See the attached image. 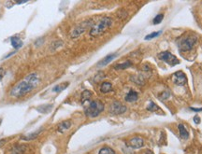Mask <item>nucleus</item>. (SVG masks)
<instances>
[{"instance_id": "b1692460", "label": "nucleus", "mask_w": 202, "mask_h": 154, "mask_svg": "<svg viewBox=\"0 0 202 154\" xmlns=\"http://www.w3.org/2000/svg\"><path fill=\"white\" fill-rule=\"evenodd\" d=\"M52 105H42V107H39V108H38V110L39 111V112H49L52 109Z\"/></svg>"}, {"instance_id": "aec40b11", "label": "nucleus", "mask_w": 202, "mask_h": 154, "mask_svg": "<svg viewBox=\"0 0 202 154\" xmlns=\"http://www.w3.org/2000/svg\"><path fill=\"white\" fill-rule=\"evenodd\" d=\"M92 96V92L90 91H84L82 94V102L85 103L86 101H89V99L91 98Z\"/></svg>"}, {"instance_id": "f8f14e48", "label": "nucleus", "mask_w": 202, "mask_h": 154, "mask_svg": "<svg viewBox=\"0 0 202 154\" xmlns=\"http://www.w3.org/2000/svg\"><path fill=\"white\" fill-rule=\"evenodd\" d=\"M42 130H43L42 128H40V129H38V131L34 132V133L28 134V135H22V136H21V139L25 140V141H29V140H33V139H35L36 137H38V136L39 135V134L42 132Z\"/></svg>"}, {"instance_id": "2f4dec72", "label": "nucleus", "mask_w": 202, "mask_h": 154, "mask_svg": "<svg viewBox=\"0 0 202 154\" xmlns=\"http://www.w3.org/2000/svg\"><path fill=\"white\" fill-rule=\"evenodd\" d=\"M15 52H16V51H13V52H11V53H10V54H8V55H7V56L5 57V58H8V57H10V56H11L12 54H14V53H15Z\"/></svg>"}, {"instance_id": "c85d7f7f", "label": "nucleus", "mask_w": 202, "mask_h": 154, "mask_svg": "<svg viewBox=\"0 0 202 154\" xmlns=\"http://www.w3.org/2000/svg\"><path fill=\"white\" fill-rule=\"evenodd\" d=\"M194 121H195L196 124H199V123H200V118L199 116H196L194 118Z\"/></svg>"}, {"instance_id": "39448f33", "label": "nucleus", "mask_w": 202, "mask_h": 154, "mask_svg": "<svg viewBox=\"0 0 202 154\" xmlns=\"http://www.w3.org/2000/svg\"><path fill=\"white\" fill-rule=\"evenodd\" d=\"M158 58L160 60L166 62V63L168 64L169 65H172V67L175 65H178L180 63L179 60L176 58V56H174L173 54H171L169 51L160 52V53L158 54Z\"/></svg>"}, {"instance_id": "cd10ccee", "label": "nucleus", "mask_w": 202, "mask_h": 154, "mask_svg": "<svg viewBox=\"0 0 202 154\" xmlns=\"http://www.w3.org/2000/svg\"><path fill=\"white\" fill-rule=\"evenodd\" d=\"M4 75H5V71H4V69L2 67H0V80H2Z\"/></svg>"}, {"instance_id": "473e14b6", "label": "nucleus", "mask_w": 202, "mask_h": 154, "mask_svg": "<svg viewBox=\"0 0 202 154\" xmlns=\"http://www.w3.org/2000/svg\"><path fill=\"white\" fill-rule=\"evenodd\" d=\"M5 141H6V140H0V147H1L2 145L5 143Z\"/></svg>"}, {"instance_id": "9d476101", "label": "nucleus", "mask_w": 202, "mask_h": 154, "mask_svg": "<svg viewBox=\"0 0 202 154\" xmlns=\"http://www.w3.org/2000/svg\"><path fill=\"white\" fill-rule=\"evenodd\" d=\"M25 80L27 81H29L30 83H32L35 87H37L38 85L39 81H40V78H39L38 75L37 73H32V74L28 75V76H26Z\"/></svg>"}, {"instance_id": "6ab92c4d", "label": "nucleus", "mask_w": 202, "mask_h": 154, "mask_svg": "<svg viewBox=\"0 0 202 154\" xmlns=\"http://www.w3.org/2000/svg\"><path fill=\"white\" fill-rule=\"evenodd\" d=\"M69 85L68 82H65V83H61V84L55 86V88L52 89V92H62L63 90H65L66 88Z\"/></svg>"}, {"instance_id": "6e6552de", "label": "nucleus", "mask_w": 202, "mask_h": 154, "mask_svg": "<svg viewBox=\"0 0 202 154\" xmlns=\"http://www.w3.org/2000/svg\"><path fill=\"white\" fill-rule=\"evenodd\" d=\"M110 111L112 114H123L127 111V107L124 105H122L120 102H113L110 105Z\"/></svg>"}, {"instance_id": "412c9836", "label": "nucleus", "mask_w": 202, "mask_h": 154, "mask_svg": "<svg viewBox=\"0 0 202 154\" xmlns=\"http://www.w3.org/2000/svg\"><path fill=\"white\" fill-rule=\"evenodd\" d=\"M98 154H115V152L110 147H103L102 148H100Z\"/></svg>"}, {"instance_id": "9b49d317", "label": "nucleus", "mask_w": 202, "mask_h": 154, "mask_svg": "<svg viewBox=\"0 0 202 154\" xmlns=\"http://www.w3.org/2000/svg\"><path fill=\"white\" fill-rule=\"evenodd\" d=\"M116 56H117V54H116V53H111V54L107 55L104 59H102L100 62H98L97 67H105V65H107L108 64H110Z\"/></svg>"}, {"instance_id": "1a4fd4ad", "label": "nucleus", "mask_w": 202, "mask_h": 154, "mask_svg": "<svg viewBox=\"0 0 202 154\" xmlns=\"http://www.w3.org/2000/svg\"><path fill=\"white\" fill-rule=\"evenodd\" d=\"M143 145H144V141L141 137H138V136L131 138L127 142V146L132 148H140L143 147Z\"/></svg>"}, {"instance_id": "c756f323", "label": "nucleus", "mask_w": 202, "mask_h": 154, "mask_svg": "<svg viewBox=\"0 0 202 154\" xmlns=\"http://www.w3.org/2000/svg\"><path fill=\"white\" fill-rule=\"evenodd\" d=\"M190 109H191V110H193V111H195V112H199V111H202V108H190Z\"/></svg>"}, {"instance_id": "a878e982", "label": "nucleus", "mask_w": 202, "mask_h": 154, "mask_svg": "<svg viewBox=\"0 0 202 154\" xmlns=\"http://www.w3.org/2000/svg\"><path fill=\"white\" fill-rule=\"evenodd\" d=\"M147 109L149 111H154V110H158L159 108L157 107V105L154 103V102H150L149 103V105L147 107Z\"/></svg>"}, {"instance_id": "a211bd4d", "label": "nucleus", "mask_w": 202, "mask_h": 154, "mask_svg": "<svg viewBox=\"0 0 202 154\" xmlns=\"http://www.w3.org/2000/svg\"><path fill=\"white\" fill-rule=\"evenodd\" d=\"M132 65V63L130 61H127V62H124V63L123 64H118V65H116L114 68L115 69H125V68H128L130 67Z\"/></svg>"}, {"instance_id": "bb28decb", "label": "nucleus", "mask_w": 202, "mask_h": 154, "mask_svg": "<svg viewBox=\"0 0 202 154\" xmlns=\"http://www.w3.org/2000/svg\"><path fill=\"white\" fill-rule=\"evenodd\" d=\"M168 96H169V94H168V92H163L162 94H161L159 95V98H160L161 100H164V99H167V98L168 97Z\"/></svg>"}, {"instance_id": "72a5a7b5", "label": "nucleus", "mask_w": 202, "mask_h": 154, "mask_svg": "<svg viewBox=\"0 0 202 154\" xmlns=\"http://www.w3.org/2000/svg\"><path fill=\"white\" fill-rule=\"evenodd\" d=\"M146 154H154V153H152V151H148L146 152Z\"/></svg>"}, {"instance_id": "f257e3e1", "label": "nucleus", "mask_w": 202, "mask_h": 154, "mask_svg": "<svg viewBox=\"0 0 202 154\" xmlns=\"http://www.w3.org/2000/svg\"><path fill=\"white\" fill-rule=\"evenodd\" d=\"M34 88L35 86L32 83H30L29 81L24 80L22 81L18 82L15 86H13L10 92V94L12 97H16V98L22 97V96L27 94L28 92H32L34 90Z\"/></svg>"}, {"instance_id": "393cba45", "label": "nucleus", "mask_w": 202, "mask_h": 154, "mask_svg": "<svg viewBox=\"0 0 202 154\" xmlns=\"http://www.w3.org/2000/svg\"><path fill=\"white\" fill-rule=\"evenodd\" d=\"M163 19H164V15L163 14H158V15H156L155 17H154V24H160L161 22L163 21Z\"/></svg>"}, {"instance_id": "7c9ffc66", "label": "nucleus", "mask_w": 202, "mask_h": 154, "mask_svg": "<svg viewBox=\"0 0 202 154\" xmlns=\"http://www.w3.org/2000/svg\"><path fill=\"white\" fill-rule=\"evenodd\" d=\"M26 3V1H17L16 4H18V5H20V4H24Z\"/></svg>"}, {"instance_id": "f03ea898", "label": "nucleus", "mask_w": 202, "mask_h": 154, "mask_svg": "<svg viewBox=\"0 0 202 154\" xmlns=\"http://www.w3.org/2000/svg\"><path fill=\"white\" fill-rule=\"evenodd\" d=\"M111 24H112V20L110 18V17H105V18L101 19L96 24H95L91 28V31H90V36L94 37L100 36V35L105 33L106 31L110 28Z\"/></svg>"}, {"instance_id": "dca6fc26", "label": "nucleus", "mask_w": 202, "mask_h": 154, "mask_svg": "<svg viewBox=\"0 0 202 154\" xmlns=\"http://www.w3.org/2000/svg\"><path fill=\"white\" fill-rule=\"evenodd\" d=\"M10 41H11V45L14 49H19V48H21L22 46V41L21 40V38L18 37H11Z\"/></svg>"}, {"instance_id": "f3484780", "label": "nucleus", "mask_w": 202, "mask_h": 154, "mask_svg": "<svg viewBox=\"0 0 202 154\" xmlns=\"http://www.w3.org/2000/svg\"><path fill=\"white\" fill-rule=\"evenodd\" d=\"M112 90V85L110 82H103L101 86H100V91L103 94H107Z\"/></svg>"}, {"instance_id": "4468645a", "label": "nucleus", "mask_w": 202, "mask_h": 154, "mask_svg": "<svg viewBox=\"0 0 202 154\" xmlns=\"http://www.w3.org/2000/svg\"><path fill=\"white\" fill-rule=\"evenodd\" d=\"M137 100H138V92H136L133 90H130L127 96H125V101L127 102H135Z\"/></svg>"}, {"instance_id": "5701e85b", "label": "nucleus", "mask_w": 202, "mask_h": 154, "mask_svg": "<svg viewBox=\"0 0 202 154\" xmlns=\"http://www.w3.org/2000/svg\"><path fill=\"white\" fill-rule=\"evenodd\" d=\"M161 34H162V32H161V31H159V32H154V33H152V34H149V35H147V36L145 37V40H150V39H152V38H154L156 37L160 36Z\"/></svg>"}, {"instance_id": "20e7f679", "label": "nucleus", "mask_w": 202, "mask_h": 154, "mask_svg": "<svg viewBox=\"0 0 202 154\" xmlns=\"http://www.w3.org/2000/svg\"><path fill=\"white\" fill-rule=\"evenodd\" d=\"M196 42V37H189L183 38L179 44V49L182 51H187L193 49Z\"/></svg>"}, {"instance_id": "423d86ee", "label": "nucleus", "mask_w": 202, "mask_h": 154, "mask_svg": "<svg viewBox=\"0 0 202 154\" xmlns=\"http://www.w3.org/2000/svg\"><path fill=\"white\" fill-rule=\"evenodd\" d=\"M90 24H91V21H86V22H83L82 24H80V25H78L77 27L74 28L72 30V32H71L70 34V37L72 38H77L79 37L80 35L83 34L85 31H86V29L90 26Z\"/></svg>"}, {"instance_id": "2eb2a0df", "label": "nucleus", "mask_w": 202, "mask_h": 154, "mask_svg": "<svg viewBox=\"0 0 202 154\" xmlns=\"http://www.w3.org/2000/svg\"><path fill=\"white\" fill-rule=\"evenodd\" d=\"M178 129H179V133H180V135H181V137L183 139H188V137H189V133H188V131L185 129V125L179 124Z\"/></svg>"}, {"instance_id": "4be33fe9", "label": "nucleus", "mask_w": 202, "mask_h": 154, "mask_svg": "<svg viewBox=\"0 0 202 154\" xmlns=\"http://www.w3.org/2000/svg\"><path fill=\"white\" fill-rule=\"evenodd\" d=\"M24 146H16L15 148H13L12 149V153L13 154H22L24 151Z\"/></svg>"}, {"instance_id": "7ed1b4c3", "label": "nucleus", "mask_w": 202, "mask_h": 154, "mask_svg": "<svg viewBox=\"0 0 202 154\" xmlns=\"http://www.w3.org/2000/svg\"><path fill=\"white\" fill-rule=\"evenodd\" d=\"M104 110V105L99 100L92 101L89 104L88 108L85 109V114L89 118H95L97 117L99 114Z\"/></svg>"}, {"instance_id": "ddd939ff", "label": "nucleus", "mask_w": 202, "mask_h": 154, "mask_svg": "<svg viewBox=\"0 0 202 154\" xmlns=\"http://www.w3.org/2000/svg\"><path fill=\"white\" fill-rule=\"evenodd\" d=\"M70 126H71V121H62L61 123L58 124L57 130H58L59 133H64L65 131L68 130L70 128Z\"/></svg>"}, {"instance_id": "0eeeda50", "label": "nucleus", "mask_w": 202, "mask_h": 154, "mask_svg": "<svg viewBox=\"0 0 202 154\" xmlns=\"http://www.w3.org/2000/svg\"><path fill=\"white\" fill-rule=\"evenodd\" d=\"M172 80L176 85L179 86H182L186 84L187 82V78L185 76V74L182 72V71H177L173 74V77H172Z\"/></svg>"}]
</instances>
